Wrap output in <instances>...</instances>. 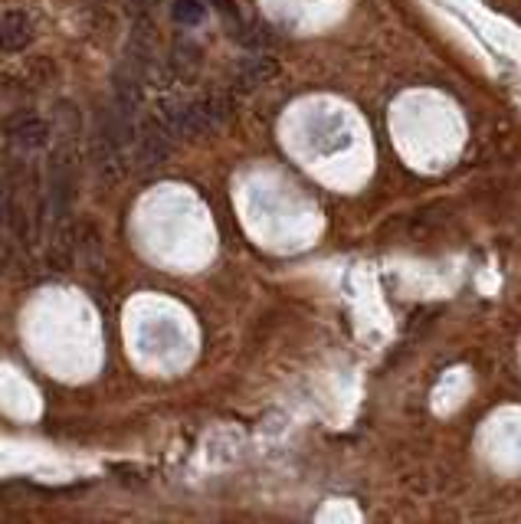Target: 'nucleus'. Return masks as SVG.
<instances>
[{
  "label": "nucleus",
  "instance_id": "obj_1",
  "mask_svg": "<svg viewBox=\"0 0 521 524\" xmlns=\"http://www.w3.org/2000/svg\"><path fill=\"white\" fill-rule=\"evenodd\" d=\"M76 168H79V151L76 138L59 135L50 151V164H46V207H50L53 226L69 223V213L76 204Z\"/></svg>",
  "mask_w": 521,
  "mask_h": 524
},
{
  "label": "nucleus",
  "instance_id": "obj_2",
  "mask_svg": "<svg viewBox=\"0 0 521 524\" xmlns=\"http://www.w3.org/2000/svg\"><path fill=\"white\" fill-rule=\"evenodd\" d=\"M174 131L161 122V115H148L145 122L135 128L132 138V158L138 161V168H161L174 151Z\"/></svg>",
  "mask_w": 521,
  "mask_h": 524
},
{
  "label": "nucleus",
  "instance_id": "obj_3",
  "mask_svg": "<svg viewBox=\"0 0 521 524\" xmlns=\"http://www.w3.org/2000/svg\"><path fill=\"white\" fill-rule=\"evenodd\" d=\"M4 135L14 141L17 148H23V151H37V148L46 145V141H50V122H46V118L37 115V112L20 109L14 115H7Z\"/></svg>",
  "mask_w": 521,
  "mask_h": 524
},
{
  "label": "nucleus",
  "instance_id": "obj_4",
  "mask_svg": "<svg viewBox=\"0 0 521 524\" xmlns=\"http://www.w3.org/2000/svg\"><path fill=\"white\" fill-rule=\"evenodd\" d=\"M112 95H115V109L135 118L138 105L145 102V76L125 63L112 79Z\"/></svg>",
  "mask_w": 521,
  "mask_h": 524
},
{
  "label": "nucleus",
  "instance_id": "obj_5",
  "mask_svg": "<svg viewBox=\"0 0 521 524\" xmlns=\"http://www.w3.org/2000/svg\"><path fill=\"white\" fill-rule=\"evenodd\" d=\"M33 43V20L23 10L0 14V53H23Z\"/></svg>",
  "mask_w": 521,
  "mask_h": 524
},
{
  "label": "nucleus",
  "instance_id": "obj_6",
  "mask_svg": "<svg viewBox=\"0 0 521 524\" xmlns=\"http://www.w3.org/2000/svg\"><path fill=\"white\" fill-rule=\"evenodd\" d=\"M276 73H279L276 56H269V53L246 56L243 63H240V69H236V89H240V92H253V89L263 86V82L276 79Z\"/></svg>",
  "mask_w": 521,
  "mask_h": 524
},
{
  "label": "nucleus",
  "instance_id": "obj_7",
  "mask_svg": "<svg viewBox=\"0 0 521 524\" xmlns=\"http://www.w3.org/2000/svg\"><path fill=\"white\" fill-rule=\"evenodd\" d=\"M200 50L191 43H177L174 50H171V59H168V66H171V73L181 79V82H194L197 73H200Z\"/></svg>",
  "mask_w": 521,
  "mask_h": 524
},
{
  "label": "nucleus",
  "instance_id": "obj_8",
  "mask_svg": "<svg viewBox=\"0 0 521 524\" xmlns=\"http://www.w3.org/2000/svg\"><path fill=\"white\" fill-rule=\"evenodd\" d=\"M171 17L181 27H197L207 17V4H200V0H171Z\"/></svg>",
  "mask_w": 521,
  "mask_h": 524
},
{
  "label": "nucleus",
  "instance_id": "obj_9",
  "mask_svg": "<svg viewBox=\"0 0 521 524\" xmlns=\"http://www.w3.org/2000/svg\"><path fill=\"white\" fill-rule=\"evenodd\" d=\"M207 4H213V10H217L220 17H227V20H233V23H243L236 0H207Z\"/></svg>",
  "mask_w": 521,
  "mask_h": 524
},
{
  "label": "nucleus",
  "instance_id": "obj_10",
  "mask_svg": "<svg viewBox=\"0 0 521 524\" xmlns=\"http://www.w3.org/2000/svg\"><path fill=\"white\" fill-rule=\"evenodd\" d=\"M7 213H10V200H7V190L0 187V223L7 220Z\"/></svg>",
  "mask_w": 521,
  "mask_h": 524
}]
</instances>
